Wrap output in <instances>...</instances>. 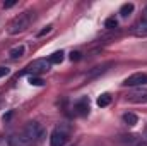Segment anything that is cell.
Masks as SVG:
<instances>
[{
    "label": "cell",
    "mask_w": 147,
    "mask_h": 146,
    "mask_svg": "<svg viewBox=\"0 0 147 146\" xmlns=\"http://www.w3.org/2000/svg\"><path fill=\"white\" fill-rule=\"evenodd\" d=\"M45 138V127L39 122H28L21 132L10 136L9 146H36Z\"/></svg>",
    "instance_id": "obj_1"
},
{
    "label": "cell",
    "mask_w": 147,
    "mask_h": 146,
    "mask_svg": "<svg viewBox=\"0 0 147 146\" xmlns=\"http://www.w3.org/2000/svg\"><path fill=\"white\" fill-rule=\"evenodd\" d=\"M34 12L33 10H26V12H22V14H19V16H16L12 21H10V24H9V35H12V36H16V35H21V33H24L29 26H31V23L34 21Z\"/></svg>",
    "instance_id": "obj_2"
},
{
    "label": "cell",
    "mask_w": 147,
    "mask_h": 146,
    "mask_svg": "<svg viewBox=\"0 0 147 146\" xmlns=\"http://www.w3.org/2000/svg\"><path fill=\"white\" fill-rule=\"evenodd\" d=\"M69 141V129L65 126H58L50 134V146H65Z\"/></svg>",
    "instance_id": "obj_3"
},
{
    "label": "cell",
    "mask_w": 147,
    "mask_h": 146,
    "mask_svg": "<svg viewBox=\"0 0 147 146\" xmlns=\"http://www.w3.org/2000/svg\"><path fill=\"white\" fill-rule=\"evenodd\" d=\"M50 67H51L50 60H46V59H38V60H33V62L26 67V71H24V72H33V76H36V74L48 72V71H50Z\"/></svg>",
    "instance_id": "obj_4"
},
{
    "label": "cell",
    "mask_w": 147,
    "mask_h": 146,
    "mask_svg": "<svg viewBox=\"0 0 147 146\" xmlns=\"http://www.w3.org/2000/svg\"><path fill=\"white\" fill-rule=\"evenodd\" d=\"M118 145L120 146H147V141L142 139L137 134H123L118 138Z\"/></svg>",
    "instance_id": "obj_5"
},
{
    "label": "cell",
    "mask_w": 147,
    "mask_h": 146,
    "mask_svg": "<svg viewBox=\"0 0 147 146\" xmlns=\"http://www.w3.org/2000/svg\"><path fill=\"white\" fill-rule=\"evenodd\" d=\"M127 100L132 103H147V88H144V86L134 88L132 91H128Z\"/></svg>",
    "instance_id": "obj_6"
},
{
    "label": "cell",
    "mask_w": 147,
    "mask_h": 146,
    "mask_svg": "<svg viewBox=\"0 0 147 146\" xmlns=\"http://www.w3.org/2000/svg\"><path fill=\"white\" fill-rule=\"evenodd\" d=\"M147 83V74L144 72H137L128 76L125 81H123V86H130V88H139V86H144Z\"/></svg>",
    "instance_id": "obj_7"
},
{
    "label": "cell",
    "mask_w": 147,
    "mask_h": 146,
    "mask_svg": "<svg viewBox=\"0 0 147 146\" xmlns=\"http://www.w3.org/2000/svg\"><path fill=\"white\" fill-rule=\"evenodd\" d=\"M75 113L84 117L89 113V98H80L77 103H75Z\"/></svg>",
    "instance_id": "obj_8"
},
{
    "label": "cell",
    "mask_w": 147,
    "mask_h": 146,
    "mask_svg": "<svg viewBox=\"0 0 147 146\" xmlns=\"http://www.w3.org/2000/svg\"><path fill=\"white\" fill-rule=\"evenodd\" d=\"M132 35L137 38H147V21H140L134 29H132Z\"/></svg>",
    "instance_id": "obj_9"
},
{
    "label": "cell",
    "mask_w": 147,
    "mask_h": 146,
    "mask_svg": "<svg viewBox=\"0 0 147 146\" xmlns=\"http://www.w3.org/2000/svg\"><path fill=\"white\" fill-rule=\"evenodd\" d=\"M24 53H26V46H24V45H16L14 48H10L9 57H10L12 60H17V59H21V57H24Z\"/></svg>",
    "instance_id": "obj_10"
},
{
    "label": "cell",
    "mask_w": 147,
    "mask_h": 146,
    "mask_svg": "<svg viewBox=\"0 0 147 146\" xmlns=\"http://www.w3.org/2000/svg\"><path fill=\"white\" fill-rule=\"evenodd\" d=\"M123 122H125L127 126H135V124L139 122V119H137V115H135V113L127 112V113H123Z\"/></svg>",
    "instance_id": "obj_11"
},
{
    "label": "cell",
    "mask_w": 147,
    "mask_h": 146,
    "mask_svg": "<svg viewBox=\"0 0 147 146\" xmlns=\"http://www.w3.org/2000/svg\"><path fill=\"white\" fill-rule=\"evenodd\" d=\"M134 9H135L134 3H123L121 9H120V16H121V17H128V16L134 12Z\"/></svg>",
    "instance_id": "obj_12"
},
{
    "label": "cell",
    "mask_w": 147,
    "mask_h": 146,
    "mask_svg": "<svg viewBox=\"0 0 147 146\" xmlns=\"http://www.w3.org/2000/svg\"><path fill=\"white\" fill-rule=\"evenodd\" d=\"M63 52L60 50V52H55V53H51L50 57H48V60H50V64H62L63 62Z\"/></svg>",
    "instance_id": "obj_13"
},
{
    "label": "cell",
    "mask_w": 147,
    "mask_h": 146,
    "mask_svg": "<svg viewBox=\"0 0 147 146\" xmlns=\"http://www.w3.org/2000/svg\"><path fill=\"white\" fill-rule=\"evenodd\" d=\"M111 103V96L108 93H105V95H101L99 98H98V107H101V108H105V107H108Z\"/></svg>",
    "instance_id": "obj_14"
},
{
    "label": "cell",
    "mask_w": 147,
    "mask_h": 146,
    "mask_svg": "<svg viewBox=\"0 0 147 146\" xmlns=\"http://www.w3.org/2000/svg\"><path fill=\"white\" fill-rule=\"evenodd\" d=\"M105 26H106L108 29H115V28L118 26V19H116V17H108L106 23H105Z\"/></svg>",
    "instance_id": "obj_15"
},
{
    "label": "cell",
    "mask_w": 147,
    "mask_h": 146,
    "mask_svg": "<svg viewBox=\"0 0 147 146\" xmlns=\"http://www.w3.org/2000/svg\"><path fill=\"white\" fill-rule=\"evenodd\" d=\"M43 83H45V81H43L41 77H36V76H31V77H29V84H31V86H43Z\"/></svg>",
    "instance_id": "obj_16"
},
{
    "label": "cell",
    "mask_w": 147,
    "mask_h": 146,
    "mask_svg": "<svg viewBox=\"0 0 147 146\" xmlns=\"http://www.w3.org/2000/svg\"><path fill=\"white\" fill-rule=\"evenodd\" d=\"M51 29H53V26H51V24H48V26H46L45 29H41V31L38 33V36H39V38H41V36H45V35H48V33H51Z\"/></svg>",
    "instance_id": "obj_17"
},
{
    "label": "cell",
    "mask_w": 147,
    "mask_h": 146,
    "mask_svg": "<svg viewBox=\"0 0 147 146\" xmlns=\"http://www.w3.org/2000/svg\"><path fill=\"white\" fill-rule=\"evenodd\" d=\"M9 72H10V69H9V67H0V77H5Z\"/></svg>",
    "instance_id": "obj_18"
},
{
    "label": "cell",
    "mask_w": 147,
    "mask_h": 146,
    "mask_svg": "<svg viewBox=\"0 0 147 146\" xmlns=\"http://www.w3.org/2000/svg\"><path fill=\"white\" fill-rule=\"evenodd\" d=\"M70 59H72V60H79V59H80V52H72V53H70Z\"/></svg>",
    "instance_id": "obj_19"
},
{
    "label": "cell",
    "mask_w": 147,
    "mask_h": 146,
    "mask_svg": "<svg viewBox=\"0 0 147 146\" xmlns=\"http://www.w3.org/2000/svg\"><path fill=\"white\" fill-rule=\"evenodd\" d=\"M14 5H16L14 0H12V2H5V3H3V9H10V7H14Z\"/></svg>",
    "instance_id": "obj_20"
},
{
    "label": "cell",
    "mask_w": 147,
    "mask_h": 146,
    "mask_svg": "<svg viewBox=\"0 0 147 146\" xmlns=\"http://www.w3.org/2000/svg\"><path fill=\"white\" fill-rule=\"evenodd\" d=\"M142 21H147V7L144 9V19H142Z\"/></svg>",
    "instance_id": "obj_21"
},
{
    "label": "cell",
    "mask_w": 147,
    "mask_h": 146,
    "mask_svg": "<svg viewBox=\"0 0 147 146\" xmlns=\"http://www.w3.org/2000/svg\"><path fill=\"white\" fill-rule=\"evenodd\" d=\"M146 141H147V136H146Z\"/></svg>",
    "instance_id": "obj_22"
}]
</instances>
